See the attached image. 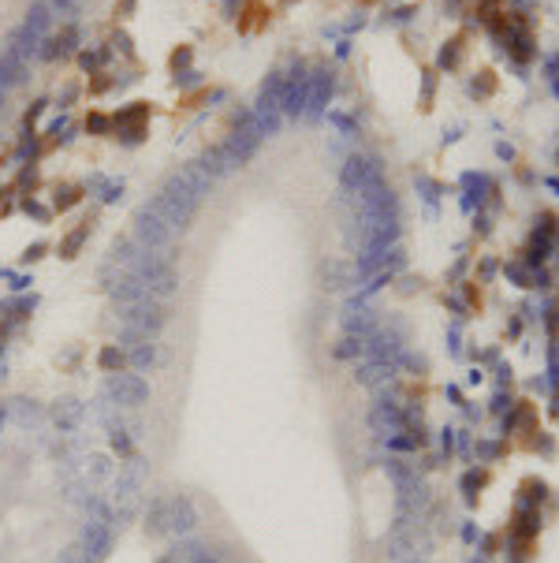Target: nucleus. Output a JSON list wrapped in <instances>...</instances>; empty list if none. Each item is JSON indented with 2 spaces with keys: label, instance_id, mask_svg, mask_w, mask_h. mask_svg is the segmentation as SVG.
I'll list each match as a JSON object with an SVG mask.
<instances>
[{
  "label": "nucleus",
  "instance_id": "1",
  "mask_svg": "<svg viewBox=\"0 0 559 563\" xmlns=\"http://www.w3.org/2000/svg\"><path fill=\"white\" fill-rule=\"evenodd\" d=\"M101 396L120 411H138L149 403V381L142 373H109L101 385Z\"/></svg>",
  "mask_w": 559,
  "mask_h": 563
},
{
  "label": "nucleus",
  "instance_id": "10",
  "mask_svg": "<svg viewBox=\"0 0 559 563\" xmlns=\"http://www.w3.org/2000/svg\"><path fill=\"white\" fill-rule=\"evenodd\" d=\"M90 470H94V478H97V481H105V478L112 474V463H109V455H94V459H90Z\"/></svg>",
  "mask_w": 559,
  "mask_h": 563
},
{
  "label": "nucleus",
  "instance_id": "4",
  "mask_svg": "<svg viewBox=\"0 0 559 563\" xmlns=\"http://www.w3.org/2000/svg\"><path fill=\"white\" fill-rule=\"evenodd\" d=\"M112 541H116V533H112L109 522H94V519H90L86 526H82V545H79V548H82V556H86L90 563H97V559L109 556Z\"/></svg>",
  "mask_w": 559,
  "mask_h": 563
},
{
  "label": "nucleus",
  "instance_id": "5",
  "mask_svg": "<svg viewBox=\"0 0 559 563\" xmlns=\"http://www.w3.org/2000/svg\"><path fill=\"white\" fill-rule=\"evenodd\" d=\"M53 418H56V425L63 429V433H75V429L82 425V418H86V403L68 396V399H60L53 407Z\"/></svg>",
  "mask_w": 559,
  "mask_h": 563
},
{
  "label": "nucleus",
  "instance_id": "8",
  "mask_svg": "<svg viewBox=\"0 0 559 563\" xmlns=\"http://www.w3.org/2000/svg\"><path fill=\"white\" fill-rule=\"evenodd\" d=\"M109 448H112V452L127 463V459L135 455V440H131V433H127L123 425H112V429H109Z\"/></svg>",
  "mask_w": 559,
  "mask_h": 563
},
{
  "label": "nucleus",
  "instance_id": "9",
  "mask_svg": "<svg viewBox=\"0 0 559 563\" xmlns=\"http://www.w3.org/2000/svg\"><path fill=\"white\" fill-rule=\"evenodd\" d=\"M97 365H101L105 373H120L123 365H127V351H123L120 344H109V347L97 355Z\"/></svg>",
  "mask_w": 559,
  "mask_h": 563
},
{
  "label": "nucleus",
  "instance_id": "6",
  "mask_svg": "<svg viewBox=\"0 0 559 563\" xmlns=\"http://www.w3.org/2000/svg\"><path fill=\"white\" fill-rule=\"evenodd\" d=\"M142 530H146V538H168V496H157V500H149Z\"/></svg>",
  "mask_w": 559,
  "mask_h": 563
},
{
  "label": "nucleus",
  "instance_id": "7",
  "mask_svg": "<svg viewBox=\"0 0 559 563\" xmlns=\"http://www.w3.org/2000/svg\"><path fill=\"white\" fill-rule=\"evenodd\" d=\"M157 362H161L157 339H146V344H138V347H131V351H127V365H135L138 373L153 370V365H157Z\"/></svg>",
  "mask_w": 559,
  "mask_h": 563
},
{
  "label": "nucleus",
  "instance_id": "2",
  "mask_svg": "<svg viewBox=\"0 0 559 563\" xmlns=\"http://www.w3.org/2000/svg\"><path fill=\"white\" fill-rule=\"evenodd\" d=\"M146 213H153L157 220H164L168 228H176V231H183L190 220H194V205H187V202H179V198H172L168 190H157L153 198L142 205Z\"/></svg>",
  "mask_w": 559,
  "mask_h": 563
},
{
  "label": "nucleus",
  "instance_id": "11",
  "mask_svg": "<svg viewBox=\"0 0 559 563\" xmlns=\"http://www.w3.org/2000/svg\"><path fill=\"white\" fill-rule=\"evenodd\" d=\"M0 425H4V411H0Z\"/></svg>",
  "mask_w": 559,
  "mask_h": 563
},
{
  "label": "nucleus",
  "instance_id": "3",
  "mask_svg": "<svg viewBox=\"0 0 559 563\" xmlns=\"http://www.w3.org/2000/svg\"><path fill=\"white\" fill-rule=\"evenodd\" d=\"M198 530V511H194L190 496L172 492L168 496V538H190Z\"/></svg>",
  "mask_w": 559,
  "mask_h": 563
}]
</instances>
